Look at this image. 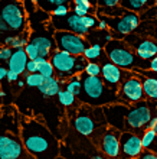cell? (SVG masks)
<instances>
[{
    "mask_svg": "<svg viewBox=\"0 0 157 159\" xmlns=\"http://www.w3.org/2000/svg\"><path fill=\"white\" fill-rule=\"evenodd\" d=\"M116 6H120V2H117V0H101L97 3V7H116Z\"/></svg>",
    "mask_w": 157,
    "mask_h": 159,
    "instance_id": "cell-36",
    "label": "cell"
},
{
    "mask_svg": "<svg viewBox=\"0 0 157 159\" xmlns=\"http://www.w3.org/2000/svg\"><path fill=\"white\" fill-rule=\"evenodd\" d=\"M0 19L9 29V36H20L30 30L25 3L19 0H0Z\"/></svg>",
    "mask_w": 157,
    "mask_h": 159,
    "instance_id": "cell-4",
    "label": "cell"
},
{
    "mask_svg": "<svg viewBox=\"0 0 157 159\" xmlns=\"http://www.w3.org/2000/svg\"><path fill=\"white\" fill-rule=\"evenodd\" d=\"M137 159H157V155L156 153H153V152H149V151H144L143 153H141L140 156Z\"/></svg>",
    "mask_w": 157,
    "mask_h": 159,
    "instance_id": "cell-38",
    "label": "cell"
},
{
    "mask_svg": "<svg viewBox=\"0 0 157 159\" xmlns=\"http://www.w3.org/2000/svg\"><path fill=\"white\" fill-rule=\"evenodd\" d=\"M118 98H120L121 104L130 106V107L137 104V103H141V101L147 100L138 72L133 71L131 75L121 84L120 90H118Z\"/></svg>",
    "mask_w": 157,
    "mask_h": 159,
    "instance_id": "cell-11",
    "label": "cell"
},
{
    "mask_svg": "<svg viewBox=\"0 0 157 159\" xmlns=\"http://www.w3.org/2000/svg\"><path fill=\"white\" fill-rule=\"evenodd\" d=\"M58 159H65V158H62V156H59V158Z\"/></svg>",
    "mask_w": 157,
    "mask_h": 159,
    "instance_id": "cell-46",
    "label": "cell"
},
{
    "mask_svg": "<svg viewBox=\"0 0 157 159\" xmlns=\"http://www.w3.org/2000/svg\"><path fill=\"white\" fill-rule=\"evenodd\" d=\"M0 49H2V48H0Z\"/></svg>",
    "mask_w": 157,
    "mask_h": 159,
    "instance_id": "cell-49",
    "label": "cell"
},
{
    "mask_svg": "<svg viewBox=\"0 0 157 159\" xmlns=\"http://www.w3.org/2000/svg\"><path fill=\"white\" fill-rule=\"evenodd\" d=\"M120 159H137L144 152L141 138L130 132L121 133L120 139Z\"/></svg>",
    "mask_w": 157,
    "mask_h": 159,
    "instance_id": "cell-16",
    "label": "cell"
},
{
    "mask_svg": "<svg viewBox=\"0 0 157 159\" xmlns=\"http://www.w3.org/2000/svg\"><path fill=\"white\" fill-rule=\"evenodd\" d=\"M71 7H72L74 15H76L79 17H84V16H88L91 13V10H95L97 4H92L88 0H74L71 3Z\"/></svg>",
    "mask_w": 157,
    "mask_h": 159,
    "instance_id": "cell-23",
    "label": "cell"
},
{
    "mask_svg": "<svg viewBox=\"0 0 157 159\" xmlns=\"http://www.w3.org/2000/svg\"><path fill=\"white\" fill-rule=\"evenodd\" d=\"M108 126L104 117L102 109L84 106L78 110L74 117V129L84 138H92L97 130Z\"/></svg>",
    "mask_w": 157,
    "mask_h": 159,
    "instance_id": "cell-7",
    "label": "cell"
},
{
    "mask_svg": "<svg viewBox=\"0 0 157 159\" xmlns=\"http://www.w3.org/2000/svg\"><path fill=\"white\" fill-rule=\"evenodd\" d=\"M120 139L121 132L112 129L110 126H104L97 130L92 136V142L95 148H98L101 153L110 159H120Z\"/></svg>",
    "mask_w": 157,
    "mask_h": 159,
    "instance_id": "cell-9",
    "label": "cell"
},
{
    "mask_svg": "<svg viewBox=\"0 0 157 159\" xmlns=\"http://www.w3.org/2000/svg\"><path fill=\"white\" fill-rule=\"evenodd\" d=\"M7 74L9 70L4 65H0V83L3 84V80H7Z\"/></svg>",
    "mask_w": 157,
    "mask_h": 159,
    "instance_id": "cell-39",
    "label": "cell"
},
{
    "mask_svg": "<svg viewBox=\"0 0 157 159\" xmlns=\"http://www.w3.org/2000/svg\"><path fill=\"white\" fill-rule=\"evenodd\" d=\"M131 74H133V71L131 72L124 71V70L118 68L117 65H114L111 61H105L101 65V78L105 83V85L110 90H112L114 93H117L120 90L121 84L124 83Z\"/></svg>",
    "mask_w": 157,
    "mask_h": 159,
    "instance_id": "cell-14",
    "label": "cell"
},
{
    "mask_svg": "<svg viewBox=\"0 0 157 159\" xmlns=\"http://www.w3.org/2000/svg\"><path fill=\"white\" fill-rule=\"evenodd\" d=\"M98 29H101V30H107V29H108V25L105 23V20H102V19H99Z\"/></svg>",
    "mask_w": 157,
    "mask_h": 159,
    "instance_id": "cell-42",
    "label": "cell"
},
{
    "mask_svg": "<svg viewBox=\"0 0 157 159\" xmlns=\"http://www.w3.org/2000/svg\"><path fill=\"white\" fill-rule=\"evenodd\" d=\"M36 64H37V72L41 74L43 78H52L55 77V68L50 62V59H43V58H39L36 59Z\"/></svg>",
    "mask_w": 157,
    "mask_h": 159,
    "instance_id": "cell-26",
    "label": "cell"
},
{
    "mask_svg": "<svg viewBox=\"0 0 157 159\" xmlns=\"http://www.w3.org/2000/svg\"><path fill=\"white\" fill-rule=\"evenodd\" d=\"M156 28H157V22H156Z\"/></svg>",
    "mask_w": 157,
    "mask_h": 159,
    "instance_id": "cell-47",
    "label": "cell"
},
{
    "mask_svg": "<svg viewBox=\"0 0 157 159\" xmlns=\"http://www.w3.org/2000/svg\"><path fill=\"white\" fill-rule=\"evenodd\" d=\"M61 81L58 80V77H52V78H45L43 84L41 85L39 91L42 93L43 97H54L58 96L61 91Z\"/></svg>",
    "mask_w": 157,
    "mask_h": 159,
    "instance_id": "cell-22",
    "label": "cell"
},
{
    "mask_svg": "<svg viewBox=\"0 0 157 159\" xmlns=\"http://www.w3.org/2000/svg\"><path fill=\"white\" fill-rule=\"evenodd\" d=\"M56 97H58L59 104H62L63 107H72V106L76 103V97H75L74 94L68 93L65 88H62V90L59 91V94H58Z\"/></svg>",
    "mask_w": 157,
    "mask_h": 159,
    "instance_id": "cell-30",
    "label": "cell"
},
{
    "mask_svg": "<svg viewBox=\"0 0 157 159\" xmlns=\"http://www.w3.org/2000/svg\"><path fill=\"white\" fill-rule=\"evenodd\" d=\"M65 3H68L66 0H37L36 6L39 9H42L43 12L50 15L56 7H59V6H62V4H65Z\"/></svg>",
    "mask_w": 157,
    "mask_h": 159,
    "instance_id": "cell-29",
    "label": "cell"
},
{
    "mask_svg": "<svg viewBox=\"0 0 157 159\" xmlns=\"http://www.w3.org/2000/svg\"><path fill=\"white\" fill-rule=\"evenodd\" d=\"M20 136L26 151L35 159H58L61 143L39 119L20 116Z\"/></svg>",
    "mask_w": 157,
    "mask_h": 159,
    "instance_id": "cell-1",
    "label": "cell"
},
{
    "mask_svg": "<svg viewBox=\"0 0 157 159\" xmlns=\"http://www.w3.org/2000/svg\"><path fill=\"white\" fill-rule=\"evenodd\" d=\"M156 10H157V4H156Z\"/></svg>",
    "mask_w": 157,
    "mask_h": 159,
    "instance_id": "cell-48",
    "label": "cell"
},
{
    "mask_svg": "<svg viewBox=\"0 0 157 159\" xmlns=\"http://www.w3.org/2000/svg\"><path fill=\"white\" fill-rule=\"evenodd\" d=\"M150 75H143L140 74L141 83H143V90H144L146 98L149 101H157V74L150 71Z\"/></svg>",
    "mask_w": 157,
    "mask_h": 159,
    "instance_id": "cell-21",
    "label": "cell"
},
{
    "mask_svg": "<svg viewBox=\"0 0 157 159\" xmlns=\"http://www.w3.org/2000/svg\"><path fill=\"white\" fill-rule=\"evenodd\" d=\"M81 80H82V90L78 100L85 106L102 109L105 106L120 103L118 94L110 90L101 77H88L82 74Z\"/></svg>",
    "mask_w": 157,
    "mask_h": 159,
    "instance_id": "cell-3",
    "label": "cell"
},
{
    "mask_svg": "<svg viewBox=\"0 0 157 159\" xmlns=\"http://www.w3.org/2000/svg\"><path fill=\"white\" fill-rule=\"evenodd\" d=\"M3 97H4V93H3V87H2V83H0V110L3 107Z\"/></svg>",
    "mask_w": 157,
    "mask_h": 159,
    "instance_id": "cell-43",
    "label": "cell"
},
{
    "mask_svg": "<svg viewBox=\"0 0 157 159\" xmlns=\"http://www.w3.org/2000/svg\"><path fill=\"white\" fill-rule=\"evenodd\" d=\"M154 117H157V101L144 100L131 106L127 116V121H125L127 132L141 138L149 127V123Z\"/></svg>",
    "mask_w": 157,
    "mask_h": 159,
    "instance_id": "cell-6",
    "label": "cell"
},
{
    "mask_svg": "<svg viewBox=\"0 0 157 159\" xmlns=\"http://www.w3.org/2000/svg\"><path fill=\"white\" fill-rule=\"evenodd\" d=\"M134 51L143 61H151L157 57V42L153 39H140L134 43Z\"/></svg>",
    "mask_w": 157,
    "mask_h": 159,
    "instance_id": "cell-18",
    "label": "cell"
},
{
    "mask_svg": "<svg viewBox=\"0 0 157 159\" xmlns=\"http://www.w3.org/2000/svg\"><path fill=\"white\" fill-rule=\"evenodd\" d=\"M12 55H13L12 48L3 46V48L0 49V62H9V59L12 58Z\"/></svg>",
    "mask_w": 157,
    "mask_h": 159,
    "instance_id": "cell-35",
    "label": "cell"
},
{
    "mask_svg": "<svg viewBox=\"0 0 157 159\" xmlns=\"http://www.w3.org/2000/svg\"><path fill=\"white\" fill-rule=\"evenodd\" d=\"M26 72H28V74H36V72H37V64H36V61H30V59H29L28 67H26Z\"/></svg>",
    "mask_w": 157,
    "mask_h": 159,
    "instance_id": "cell-37",
    "label": "cell"
},
{
    "mask_svg": "<svg viewBox=\"0 0 157 159\" xmlns=\"http://www.w3.org/2000/svg\"><path fill=\"white\" fill-rule=\"evenodd\" d=\"M28 62H29V57L26 54V51L25 49H16V51H13L12 58L9 59L7 70L9 71L16 72L19 75H22V74H26Z\"/></svg>",
    "mask_w": 157,
    "mask_h": 159,
    "instance_id": "cell-19",
    "label": "cell"
},
{
    "mask_svg": "<svg viewBox=\"0 0 157 159\" xmlns=\"http://www.w3.org/2000/svg\"><path fill=\"white\" fill-rule=\"evenodd\" d=\"M19 74H16V72L13 71H9L7 74V81H10V83H16V81H19Z\"/></svg>",
    "mask_w": 157,
    "mask_h": 159,
    "instance_id": "cell-41",
    "label": "cell"
},
{
    "mask_svg": "<svg viewBox=\"0 0 157 159\" xmlns=\"http://www.w3.org/2000/svg\"><path fill=\"white\" fill-rule=\"evenodd\" d=\"M153 130H154V132H156V133H157V121H156V125H154V127H153Z\"/></svg>",
    "mask_w": 157,
    "mask_h": 159,
    "instance_id": "cell-45",
    "label": "cell"
},
{
    "mask_svg": "<svg viewBox=\"0 0 157 159\" xmlns=\"http://www.w3.org/2000/svg\"><path fill=\"white\" fill-rule=\"evenodd\" d=\"M81 19H82V23H84V26H85L87 29H92V28H98L99 20H98V19H97L95 16H92V15L84 16V17H81Z\"/></svg>",
    "mask_w": 157,
    "mask_h": 159,
    "instance_id": "cell-34",
    "label": "cell"
},
{
    "mask_svg": "<svg viewBox=\"0 0 157 159\" xmlns=\"http://www.w3.org/2000/svg\"><path fill=\"white\" fill-rule=\"evenodd\" d=\"M141 143L144 151L153 152L157 155V133L154 130H146L144 134L141 136Z\"/></svg>",
    "mask_w": 157,
    "mask_h": 159,
    "instance_id": "cell-24",
    "label": "cell"
},
{
    "mask_svg": "<svg viewBox=\"0 0 157 159\" xmlns=\"http://www.w3.org/2000/svg\"><path fill=\"white\" fill-rule=\"evenodd\" d=\"M54 36H55V42H56L58 51H63V52L74 55V57H84V52L89 46L87 39L84 36L72 34V32L55 30Z\"/></svg>",
    "mask_w": 157,
    "mask_h": 159,
    "instance_id": "cell-12",
    "label": "cell"
},
{
    "mask_svg": "<svg viewBox=\"0 0 157 159\" xmlns=\"http://www.w3.org/2000/svg\"><path fill=\"white\" fill-rule=\"evenodd\" d=\"M104 51H105L108 61H111L114 65H117L118 68L124 70V71L146 70L141 65L143 59L138 58L136 51L133 49L125 41H123V39H114V41L105 43ZM146 62H149V61H146Z\"/></svg>",
    "mask_w": 157,
    "mask_h": 159,
    "instance_id": "cell-5",
    "label": "cell"
},
{
    "mask_svg": "<svg viewBox=\"0 0 157 159\" xmlns=\"http://www.w3.org/2000/svg\"><path fill=\"white\" fill-rule=\"evenodd\" d=\"M45 78L36 72V74H26L25 75V83L26 85H29V87H33V88H41V85L43 84Z\"/></svg>",
    "mask_w": 157,
    "mask_h": 159,
    "instance_id": "cell-31",
    "label": "cell"
},
{
    "mask_svg": "<svg viewBox=\"0 0 157 159\" xmlns=\"http://www.w3.org/2000/svg\"><path fill=\"white\" fill-rule=\"evenodd\" d=\"M84 74L88 77H101V65L97 62H88Z\"/></svg>",
    "mask_w": 157,
    "mask_h": 159,
    "instance_id": "cell-32",
    "label": "cell"
},
{
    "mask_svg": "<svg viewBox=\"0 0 157 159\" xmlns=\"http://www.w3.org/2000/svg\"><path fill=\"white\" fill-rule=\"evenodd\" d=\"M50 26L54 30H65V32H72L76 35H88L89 29H87L82 23V19L76 15H69L66 17H52L50 19Z\"/></svg>",
    "mask_w": 157,
    "mask_h": 159,
    "instance_id": "cell-17",
    "label": "cell"
},
{
    "mask_svg": "<svg viewBox=\"0 0 157 159\" xmlns=\"http://www.w3.org/2000/svg\"><path fill=\"white\" fill-rule=\"evenodd\" d=\"M25 84H26V83H25V80H23V81H20V80H19V81H17V87H20V88H22L23 85H25Z\"/></svg>",
    "mask_w": 157,
    "mask_h": 159,
    "instance_id": "cell-44",
    "label": "cell"
},
{
    "mask_svg": "<svg viewBox=\"0 0 157 159\" xmlns=\"http://www.w3.org/2000/svg\"><path fill=\"white\" fill-rule=\"evenodd\" d=\"M101 19L105 20L108 28L116 35L118 34L120 38H124L125 35L134 32L140 25V16L137 13L128 12V10L120 17H101Z\"/></svg>",
    "mask_w": 157,
    "mask_h": 159,
    "instance_id": "cell-13",
    "label": "cell"
},
{
    "mask_svg": "<svg viewBox=\"0 0 157 159\" xmlns=\"http://www.w3.org/2000/svg\"><path fill=\"white\" fill-rule=\"evenodd\" d=\"M105 54V51L102 49V46L98 45V43H94V45H89L87 48V51L84 52V58L87 59L88 62H97L98 64V59H101V57Z\"/></svg>",
    "mask_w": 157,
    "mask_h": 159,
    "instance_id": "cell-27",
    "label": "cell"
},
{
    "mask_svg": "<svg viewBox=\"0 0 157 159\" xmlns=\"http://www.w3.org/2000/svg\"><path fill=\"white\" fill-rule=\"evenodd\" d=\"M156 2L154 0H121L120 2V6L128 12H133V13H144L147 12L149 9L154 7L156 6Z\"/></svg>",
    "mask_w": 157,
    "mask_h": 159,
    "instance_id": "cell-20",
    "label": "cell"
},
{
    "mask_svg": "<svg viewBox=\"0 0 157 159\" xmlns=\"http://www.w3.org/2000/svg\"><path fill=\"white\" fill-rule=\"evenodd\" d=\"M66 149H68V148H66ZM68 151H71V149H68ZM95 151H97V149H92L91 152H87V151L72 152L71 151L69 155H65V156H62V158H65V159H110L105 155L98 153V152H95Z\"/></svg>",
    "mask_w": 157,
    "mask_h": 159,
    "instance_id": "cell-25",
    "label": "cell"
},
{
    "mask_svg": "<svg viewBox=\"0 0 157 159\" xmlns=\"http://www.w3.org/2000/svg\"><path fill=\"white\" fill-rule=\"evenodd\" d=\"M102 111H104L105 121H107V125L110 127L120 130L121 133L127 132L125 121H127V116H128V111H130V106L117 103V104L102 107Z\"/></svg>",
    "mask_w": 157,
    "mask_h": 159,
    "instance_id": "cell-15",
    "label": "cell"
},
{
    "mask_svg": "<svg viewBox=\"0 0 157 159\" xmlns=\"http://www.w3.org/2000/svg\"><path fill=\"white\" fill-rule=\"evenodd\" d=\"M0 159H35L23 145L20 114L12 104L0 110Z\"/></svg>",
    "mask_w": 157,
    "mask_h": 159,
    "instance_id": "cell-2",
    "label": "cell"
},
{
    "mask_svg": "<svg viewBox=\"0 0 157 159\" xmlns=\"http://www.w3.org/2000/svg\"><path fill=\"white\" fill-rule=\"evenodd\" d=\"M149 71L154 72V74H157V57L156 58H153L151 61L149 62Z\"/></svg>",
    "mask_w": 157,
    "mask_h": 159,
    "instance_id": "cell-40",
    "label": "cell"
},
{
    "mask_svg": "<svg viewBox=\"0 0 157 159\" xmlns=\"http://www.w3.org/2000/svg\"><path fill=\"white\" fill-rule=\"evenodd\" d=\"M49 29H52L49 23H43V25H37L30 28V39L29 43L33 45L39 52V58L48 59L49 57L54 55L56 48V42H55L54 34H50Z\"/></svg>",
    "mask_w": 157,
    "mask_h": 159,
    "instance_id": "cell-10",
    "label": "cell"
},
{
    "mask_svg": "<svg viewBox=\"0 0 157 159\" xmlns=\"http://www.w3.org/2000/svg\"><path fill=\"white\" fill-rule=\"evenodd\" d=\"M65 90L68 93H71V94H74L75 97H79L81 90H82V80H81V75H75L68 80L65 83Z\"/></svg>",
    "mask_w": 157,
    "mask_h": 159,
    "instance_id": "cell-28",
    "label": "cell"
},
{
    "mask_svg": "<svg viewBox=\"0 0 157 159\" xmlns=\"http://www.w3.org/2000/svg\"><path fill=\"white\" fill-rule=\"evenodd\" d=\"M69 12H71V3L68 2V3L62 4V6H59V7H56L54 10V12L50 13V16L52 17H66L69 16Z\"/></svg>",
    "mask_w": 157,
    "mask_h": 159,
    "instance_id": "cell-33",
    "label": "cell"
},
{
    "mask_svg": "<svg viewBox=\"0 0 157 159\" xmlns=\"http://www.w3.org/2000/svg\"><path fill=\"white\" fill-rule=\"evenodd\" d=\"M50 62L55 68V72L59 78H72L78 75L79 72L85 71L87 59L84 57H74L71 54H66L63 51H55L50 57Z\"/></svg>",
    "mask_w": 157,
    "mask_h": 159,
    "instance_id": "cell-8",
    "label": "cell"
}]
</instances>
